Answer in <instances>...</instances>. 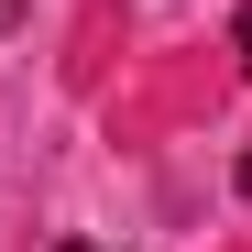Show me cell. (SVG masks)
Instances as JSON below:
<instances>
[{"label":"cell","instance_id":"cell-1","mask_svg":"<svg viewBox=\"0 0 252 252\" xmlns=\"http://www.w3.org/2000/svg\"><path fill=\"white\" fill-rule=\"evenodd\" d=\"M230 44H241V66H252V0H241V11H230Z\"/></svg>","mask_w":252,"mask_h":252},{"label":"cell","instance_id":"cell-2","mask_svg":"<svg viewBox=\"0 0 252 252\" xmlns=\"http://www.w3.org/2000/svg\"><path fill=\"white\" fill-rule=\"evenodd\" d=\"M11 22H22V0H0V33H11Z\"/></svg>","mask_w":252,"mask_h":252},{"label":"cell","instance_id":"cell-3","mask_svg":"<svg viewBox=\"0 0 252 252\" xmlns=\"http://www.w3.org/2000/svg\"><path fill=\"white\" fill-rule=\"evenodd\" d=\"M241 187H252V154H241Z\"/></svg>","mask_w":252,"mask_h":252},{"label":"cell","instance_id":"cell-4","mask_svg":"<svg viewBox=\"0 0 252 252\" xmlns=\"http://www.w3.org/2000/svg\"><path fill=\"white\" fill-rule=\"evenodd\" d=\"M66 252H99V241H66Z\"/></svg>","mask_w":252,"mask_h":252}]
</instances>
